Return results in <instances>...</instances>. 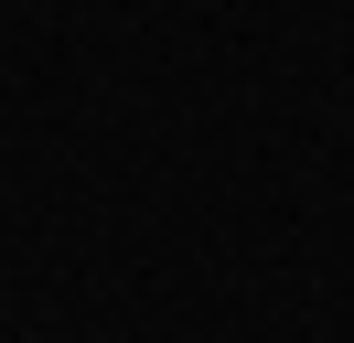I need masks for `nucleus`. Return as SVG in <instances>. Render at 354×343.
Masks as SVG:
<instances>
[]
</instances>
